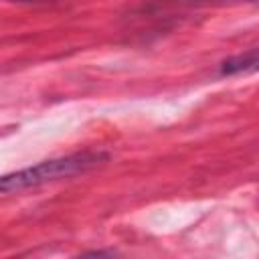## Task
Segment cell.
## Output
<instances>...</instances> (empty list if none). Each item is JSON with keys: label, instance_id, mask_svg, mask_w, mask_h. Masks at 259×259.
Returning a JSON list of instances; mask_svg holds the SVG:
<instances>
[{"label": "cell", "instance_id": "obj_3", "mask_svg": "<svg viewBox=\"0 0 259 259\" xmlns=\"http://www.w3.org/2000/svg\"><path fill=\"white\" fill-rule=\"evenodd\" d=\"M20 2H28V0H20Z\"/></svg>", "mask_w": 259, "mask_h": 259}, {"label": "cell", "instance_id": "obj_1", "mask_svg": "<svg viewBox=\"0 0 259 259\" xmlns=\"http://www.w3.org/2000/svg\"><path fill=\"white\" fill-rule=\"evenodd\" d=\"M105 160H107V154H101V152H77L71 156L45 160L40 164L28 166V168L2 174L0 176V194L16 192V190L30 188V186H40V184L55 182L61 178H71L75 174H81V172H87V170L99 166Z\"/></svg>", "mask_w": 259, "mask_h": 259}, {"label": "cell", "instance_id": "obj_2", "mask_svg": "<svg viewBox=\"0 0 259 259\" xmlns=\"http://www.w3.org/2000/svg\"><path fill=\"white\" fill-rule=\"evenodd\" d=\"M257 69V49H251L243 55H235L229 57L227 61H223L221 65V73L223 75H237V73H249Z\"/></svg>", "mask_w": 259, "mask_h": 259}]
</instances>
